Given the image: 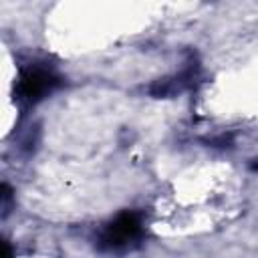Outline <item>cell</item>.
I'll list each match as a JSON object with an SVG mask.
<instances>
[{
	"mask_svg": "<svg viewBox=\"0 0 258 258\" xmlns=\"http://www.w3.org/2000/svg\"><path fill=\"white\" fill-rule=\"evenodd\" d=\"M10 198H12V189L8 187V183H4V185H2V210H4V214L8 212Z\"/></svg>",
	"mask_w": 258,
	"mask_h": 258,
	"instance_id": "277c9868",
	"label": "cell"
},
{
	"mask_svg": "<svg viewBox=\"0 0 258 258\" xmlns=\"http://www.w3.org/2000/svg\"><path fill=\"white\" fill-rule=\"evenodd\" d=\"M141 230H143L141 214L123 212L113 222L107 224V228L101 232V236L97 240V246L101 250H109V252L123 250L141 236Z\"/></svg>",
	"mask_w": 258,
	"mask_h": 258,
	"instance_id": "6da1fadb",
	"label": "cell"
},
{
	"mask_svg": "<svg viewBox=\"0 0 258 258\" xmlns=\"http://www.w3.org/2000/svg\"><path fill=\"white\" fill-rule=\"evenodd\" d=\"M58 85H60V79L52 71L42 69V67H28L20 73L14 95L18 101L30 105V103L40 101L44 95L54 91Z\"/></svg>",
	"mask_w": 258,
	"mask_h": 258,
	"instance_id": "7a4b0ae2",
	"label": "cell"
},
{
	"mask_svg": "<svg viewBox=\"0 0 258 258\" xmlns=\"http://www.w3.org/2000/svg\"><path fill=\"white\" fill-rule=\"evenodd\" d=\"M185 87V77H177V79H159L149 87V93L153 97H171L175 93H179Z\"/></svg>",
	"mask_w": 258,
	"mask_h": 258,
	"instance_id": "3957f363",
	"label": "cell"
},
{
	"mask_svg": "<svg viewBox=\"0 0 258 258\" xmlns=\"http://www.w3.org/2000/svg\"><path fill=\"white\" fill-rule=\"evenodd\" d=\"M2 258H12V250H10V244L6 240L2 242Z\"/></svg>",
	"mask_w": 258,
	"mask_h": 258,
	"instance_id": "5b68a950",
	"label": "cell"
}]
</instances>
